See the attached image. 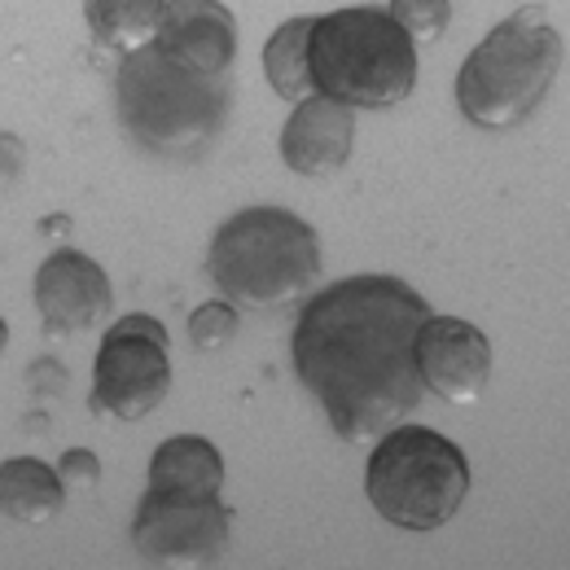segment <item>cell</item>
I'll return each instance as SVG.
<instances>
[{"mask_svg":"<svg viewBox=\"0 0 570 570\" xmlns=\"http://www.w3.org/2000/svg\"><path fill=\"white\" fill-rule=\"evenodd\" d=\"M430 303L400 277L360 273L298 303L289 356L343 443H373L422 404L417 330Z\"/></svg>","mask_w":570,"mask_h":570,"instance_id":"obj_1","label":"cell"},{"mask_svg":"<svg viewBox=\"0 0 570 570\" xmlns=\"http://www.w3.org/2000/svg\"><path fill=\"white\" fill-rule=\"evenodd\" d=\"M154 49L198 75H228L237 58V18L219 0H167Z\"/></svg>","mask_w":570,"mask_h":570,"instance_id":"obj_11","label":"cell"},{"mask_svg":"<svg viewBox=\"0 0 570 570\" xmlns=\"http://www.w3.org/2000/svg\"><path fill=\"white\" fill-rule=\"evenodd\" d=\"M67 504V488L53 465L36 456L0 461V513L22 527H49Z\"/></svg>","mask_w":570,"mask_h":570,"instance_id":"obj_13","label":"cell"},{"mask_svg":"<svg viewBox=\"0 0 570 570\" xmlns=\"http://www.w3.org/2000/svg\"><path fill=\"white\" fill-rule=\"evenodd\" d=\"M75 224H71V215H49V219H40V233L45 237H67Z\"/></svg>","mask_w":570,"mask_h":570,"instance_id":"obj_21","label":"cell"},{"mask_svg":"<svg viewBox=\"0 0 570 570\" xmlns=\"http://www.w3.org/2000/svg\"><path fill=\"white\" fill-rule=\"evenodd\" d=\"M119 124L145 154L198 158L228 119V75H198L176 67L154 45L128 53L115 75Z\"/></svg>","mask_w":570,"mask_h":570,"instance_id":"obj_5","label":"cell"},{"mask_svg":"<svg viewBox=\"0 0 570 570\" xmlns=\"http://www.w3.org/2000/svg\"><path fill=\"white\" fill-rule=\"evenodd\" d=\"M207 273L237 312H289L321 282V237L289 207H246L212 233Z\"/></svg>","mask_w":570,"mask_h":570,"instance_id":"obj_2","label":"cell"},{"mask_svg":"<svg viewBox=\"0 0 570 570\" xmlns=\"http://www.w3.org/2000/svg\"><path fill=\"white\" fill-rule=\"evenodd\" d=\"M171 338L167 325L149 312H132L106 325L92 360V413L119 422L149 417L171 391Z\"/></svg>","mask_w":570,"mask_h":570,"instance_id":"obj_7","label":"cell"},{"mask_svg":"<svg viewBox=\"0 0 570 570\" xmlns=\"http://www.w3.org/2000/svg\"><path fill=\"white\" fill-rule=\"evenodd\" d=\"M36 312L45 321V334L49 338H75V334H88L97 330L110 307H115V289L106 268L75 250V246H58L40 268H36Z\"/></svg>","mask_w":570,"mask_h":570,"instance_id":"obj_10","label":"cell"},{"mask_svg":"<svg viewBox=\"0 0 570 570\" xmlns=\"http://www.w3.org/2000/svg\"><path fill=\"white\" fill-rule=\"evenodd\" d=\"M53 470H58V479H62L67 492H92L101 483V461H97L92 448H67Z\"/></svg>","mask_w":570,"mask_h":570,"instance_id":"obj_18","label":"cell"},{"mask_svg":"<svg viewBox=\"0 0 570 570\" xmlns=\"http://www.w3.org/2000/svg\"><path fill=\"white\" fill-rule=\"evenodd\" d=\"M67 382H71V377H67V368H62L58 360H36V364L27 368V386H31V395H62Z\"/></svg>","mask_w":570,"mask_h":570,"instance_id":"obj_19","label":"cell"},{"mask_svg":"<svg viewBox=\"0 0 570 570\" xmlns=\"http://www.w3.org/2000/svg\"><path fill=\"white\" fill-rule=\"evenodd\" d=\"M163 9L167 0H83V22L101 49L128 58L145 45H154Z\"/></svg>","mask_w":570,"mask_h":570,"instance_id":"obj_14","label":"cell"},{"mask_svg":"<svg viewBox=\"0 0 570 570\" xmlns=\"http://www.w3.org/2000/svg\"><path fill=\"white\" fill-rule=\"evenodd\" d=\"M233 509L212 488H154L132 513V544L149 567H215L228 549Z\"/></svg>","mask_w":570,"mask_h":570,"instance_id":"obj_8","label":"cell"},{"mask_svg":"<svg viewBox=\"0 0 570 570\" xmlns=\"http://www.w3.org/2000/svg\"><path fill=\"white\" fill-rule=\"evenodd\" d=\"M356 149V110L330 97H307L294 106L282 128V163L294 176L325 180L352 163Z\"/></svg>","mask_w":570,"mask_h":570,"instance_id":"obj_12","label":"cell"},{"mask_svg":"<svg viewBox=\"0 0 570 570\" xmlns=\"http://www.w3.org/2000/svg\"><path fill=\"white\" fill-rule=\"evenodd\" d=\"M567 67V40L540 4L513 9L497 22L456 71V106L465 124L509 132L527 124Z\"/></svg>","mask_w":570,"mask_h":570,"instance_id":"obj_3","label":"cell"},{"mask_svg":"<svg viewBox=\"0 0 570 570\" xmlns=\"http://www.w3.org/2000/svg\"><path fill=\"white\" fill-rule=\"evenodd\" d=\"M237 325H242V316H237V307L228 303V298H215V303H203L194 316H189V343L198 347V352H224L233 338H237Z\"/></svg>","mask_w":570,"mask_h":570,"instance_id":"obj_17","label":"cell"},{"mask_svg":"<svg viewBox=\"0 0 570 570\" xmlns=\"http://www.w3.org/2000/svg\"><path fill=\"white\" fill-rule=\"evenodd\" d=\"M364 497L386 527L439 531L470 497V456L448 434L413 422H395L368 443Z\"/></svg>","mask_w":570,"mask_h":570,"instance_id":"obj_6","label":"cell"},{"mask_svg":"<svg viewBox=\"0 0 570 570\" xmlns=\"http://www.w3.org/2000/svg\"><path fill=\"white\" fill-rule=\"evenodd\" d=\"M386 13L413 45H434L452 22V0H391Z\"/></svg>","mask_w":570,"mask_h":570,"instance_id":"obj_16","label":"cell"},{"mask_svg":"<svg viewBox=\"0 0 570 570\" xmlns=\"http://www.w3.org/2000/svg\"><path fill=\"white\" fill-rule=\"evenodd\" d=\"M4 347H9V325H4V316H0V356H4Z\"/></svg>","mask_w":570,"mask_h":570,"instance_id":"obj_22","label":"cell"},{"mask_svg":"<svg viewBox=\"0 0 570 570\" xmlns=\"http://www.w3.org/2000/svg\"><path fill=\"white\" fill-rule=\"evenodd\" d=\"M312 92L352 110H395L417 88V45L377 4H352L312 18Z\"/></svg>","mask_w":570,"mask_h":570,"instance_id":"obj_4","label":"cell"},{"mask_svg":"<svg viewBox=\"0 0 570 570\" xmlns=\"http://www.w3.org/2000/svg\"><path fill=\"white\" fill-rule=\"evenodd\" d=\"M18 167H22V141L13 132H0V185L13 180Z\"/></svg>","mask_w":570,"mask_h":570,"instance_id":"obj_20","label":"cell"},{"mask_svg":"<svg viewBox=\"0 0 570 570\" xmlns=\"http://www.w3.org/2000/svg\"><path fill=\"white\" fill-rule=\"evenodd\" d=\"M307 36H312V18H289L282 22L268 45H264V75H268V88L282 97V101H307L316 97L312 92V75H307Z\"/></svg>","mask_w":570,"mask_h":570,"instance_id":"obj_15","label":"cell"},{"mask_svg":"<svg viewBox=\"0 0 570 570\" xmlns=\"http://www.w3.org/2000/svg\"><path fill=\"white\" fill-rule=\"evenodd\" d=\"M422 391L443 404H479L492 382V343L474 321L430 312L413 343Z\"/></svg>","mask_w":570,"mask_h":570,"instance_id":"obj_9","label":"cell"}]
</instances>
